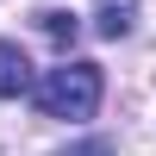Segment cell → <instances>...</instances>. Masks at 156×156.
Returning a JSON list of instances; mask_svg holds the SVG:
<instances>
[{
    "label": "cell",
    "mask_w": 156,
    "mask_h": 156,
    "mask_svg": "<svg viewBox=\"0 0 156 156\" xmlns=\"http://www.w3.org/2000/svg\"><path fill=\"white\" fill-rule=\"evenodd\" d=\"M100 87H106L100 62H62L37 81V106H44V119H94Z\"/></svg>",
    "instance_id": "cell-1"
},
{
    "label": "cell",
    "mask_w": 156,
    "mask_h": 156,
    "mask_svg": "<svg viewBox=\"0 0 156 156\" xmlns=\"http://www.w3.org/2000/svg\"><path fill=\"white\" fill-rule=\"evenodd\" d=\"M19 94H31V62L19 44H0V100H19Z\"/></svg>",
    "instance_id": "cell-2"
},
{
    "label": "cell",
    "mask_w": 156,
    "mask_h": 156,
    "mask_svg": "<svg viewBox=\"0 0 156 156\" xmlns=\"http://www.w3.org/2000/svg\"><path fill=\"white\" fill-rule=\"evenodd\" d=\"M94 12H100V19H94L100 37H125L131 19H137V0H94Z\"/></svg>",
    "instance_id": "cell-3"
},
{
    "label": "cell",
    "mask_w": 156,
    "mask_h": 156,
    "mask_svg": "<svg viewBox=\"0 0 156 156\" xmlns=\"http://www.w3.org/2000/svg\"><path fill=\"white\" fill-rule=\"evenodd\" d=\"M37 25H44V37H56V44H75V12H37Z\"/></svg>",
    "instance_id": "cell-4"
},
{
    "label": "cell",
    "mask_w": 156,
    "mask_h": 156,
    "mask_svg": "<svg viewBox=\"0 0 156 156\" xmlns=\"http://www.w3.org/2000/svg\"><path fill=\"white\" fill-rule=\"evenodd\" d=\"M62 156H112V144H106V137H81V144H69Z\"/></svg>",
    "instance_id": "cell-5"
}]
</instances>
